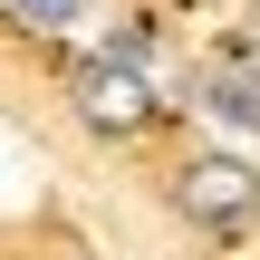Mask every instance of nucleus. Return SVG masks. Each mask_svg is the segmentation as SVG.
<instances>
[{
  "label": "nucleus",
  "mask_w": 260,
  "mask_h": 260,
  "mask_svg": "<svg viewBox=\"0 0 260 260\" xmlns=\"http://www.w3.org/2000/svg\"><path fill=\"white\" fill-rule=\"evenodd\" d=\"M203 106H212L222 125L260 135V58H212V68H203Z\"/></svg>",
  "instance_id": "3"
},
{
  "label": "nucleus",
  "mask_w": 260,
  "mask_h": 260,
  "mask_svg": "<svg viewBox=\"0 0 260 260\" xmlns=\"http://www.w3.org/2000/svg\"><path fill=\"white\" fill-rule=\"evenodd\" d=\"M174 203L203 222V232H241L260 212V174L241 154H183V174H174Z\"/></svg>",
  "instance_id": "2"
},
{
  "label": "nucleus",
  "mask_w": 260,
  "mask_h": 260,
  "mask_svg": "<svg viewBox=\"0 0 260 260\" xmlns=\"http://www.w3.org/2000/svg\"><path fill=\"white\" fill-rule=\"evenodd\" d=\"M10 10H19V19H39V29H68V19H77V0H10Z\"/></svg>",
  "instance_id": "4"
},
{
  "label": "nucleus",
  "mask_w": 260,
  "mask_h": 260,
  "mask_svg": "<svg viewBox=\"0 0 260 260\" xmlns=\"http://www.w3.org/2000/svg\"><path fill=\"white\" fill-rule=\"evenodd\" d=\"M68 96H77V125H87V135H116V145H125V135L154 125V87H145L135 68H116L106 48L68 68Z\"/></svg>",
  "instance_id": "1"
}]
</instances>
